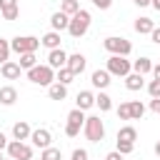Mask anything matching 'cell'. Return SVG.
<instances>
[{"instance_id":"8fae6325","label":"cell","mask_w":160,"mask_h":160,"mask_svg":"<svg viewBox=\"0 0 160 160\" xmlns=\"http://www.w3.org/2000/svg\"><path fill=\"white\" fill-rule=\"evenodd\" d=\"M48 65H50L52 70H60V68H65V65H68V52H65L62 48H58V50H50V55H48Z\"/></svg>"},{"instance_id":"e575fe53","label":"cell","mask_w":160,"mask_h":160,"mask_svg":"<svg viewBox=\"0 0 160 160\" xmlns=\"http://www.w3.org/2000/svg\"><path fill=\"white\" fill-rule=\"evenodd\" d=\"M72 160H88V150L85 148H75L72 150Z\"/></svg>"},{"instance_id":"cb8c5ba5","label":"cell","mask_w":160,"mask_h":160,"mask_svg":"<svg viewBox=\"0 0 160 160\" xmlns=\"http://www.w3.org/2000/svg\"><path fill=\"white\" fill-rule=\"evenodd\" d=\"M95 105L100 108V112H110V110H112V98H110L108 92L100 90V92L95 95Z\"/></svg>"},{"instance_id":"4316f807","label":"cell","mask_w":160,"mask_h":160,"mask_svg":"<svg viewBox=\"0 0 160 160\" xmlns=\"http://www.w3.org/2000/svg\"><path fill=\"white\" fill-rule=\"evenodd\" d=\"M145 115V105L140 100H130V120H140Z\"/></svg>"},{"instance_id":"4fadbf2b","label":"cell","mask_w":160,"mask_h":160,"mask_svg":"<svg viewBox=\"0 0 160 160\" xmlns=\"http://www.w3.org/2000/svg\"><path fill=\"white\" fill-rule=\"evenodd\" d=\"M30 135H32V128H30V122H25V120H20V122H15L12 125V140H30Z\"/></svg>"},{"instance_id":"52a82bcc","label":"cell","mask_w":160,"mask_h":160,"mask_svg":"<svg viewBox=\"0 0 160 160\" xmlns=\"http://www.w3.org/2000/svg\"><path fill=\"white\" fill-rule=\"evenodd\" d=\"M82 128H85V112H82L80 108L70 110V112H68V122H65V135H68V138H78Z\"/></svg>"},{"instance_id":"5b68a950","label":"cell","mask_w":160,"mask_h":160,"mask_svg":"<svg viewBox=\"0 0 160 160\" xmlns=\"http://www.w3.org/2000/svg\"><path fill=\"white\" fill-rule=\"evenodd\" d=\"M82 132H85V138H88L90 142H100V140L105 138V125H102L100 115H90V118H85V128H82Z\"/></svg>"},{"instance_id":"bcb514c9","label":"cell","mask_w":160,"mask_h":160,"mask_svg":"<svg viewBox=\"0 0 160 160\" xmlns=\"http://www.w3.org/2000/svg\"><path fill=\"white\" fill-rule=\"evenodd\" d=\"M5 160H12V158H5Z\"/></svg>"},{"instance_id":"ba28073f","label":"cell","mask_w":160,"mask_h":160,"mask_svg":"<svg viewBox=\"0 0 160 160\" xmlns=\"http://www.w3.org/2000/svg\"><path fill=\"white\" fill-rule=\"evenodd\" d=\"M8 158H12V160H32V145H28L22 140H10Z\"/></svg>"},{"instance_id":"44dd1931","label":"cell","mask_w":160,"mask_h":160,"mask_svg":"<svg viewBox=\"0 0 160 160\" xmlns=\"http://www.w3.org/2000/svg\"><path fill=\"white\" fill-rule=\"evenodd\" d=\"M40 42H42L48 50H58V48H60V32L50 30V32H45V35L40 38Z\"/></svg>"},{"instance_id":"603a6c76","label":"cell","mask_w":160,"mask_h":160,"mask_svg":"<svg viewBox=\"0 0 160 160\" xmlns=\"http://www.w3.org/2000/svg\"><path fill=\"white\" fill-rule=\"evenodd\" d=\"M15 100H18V90H15L12 85L0 88V102H2V105H15Z\"/></svg>"},{"instance_id":"ac0fdd59","label":"cell","mask_w":160,"mask_h":160,"mask_svg":"<svg viewBox=\"0 0 160 160\" xmlns=\"http://www.w3.org/2000/svg\"><path fill=\"white\" fill-rule=\"evenodd\" d=\"M132 72H138V75L152 72V60H150V58H138V60H132Z\"/></svg>"},{"instance_id":"8992f818","label":"cell","mask_w":160,"mask_h":160,"mask_svg":"<svg viewBox=\"0 0 160 160\" xmlns=\"http://www.w3.org/2000/svg\"><path fill=\"white\" fill-rule=\"evenodd\" d=\"M88 30H90V12H88V10L75 12V15L70 18V28H68V32H70L72 38H82Z\"/></svg>"},{"instance_id":"5bb4252c","label":"cell","mask_w":160,"mask_h":160,"mask_svg":"<svg viewBox=\"0 0 160 160\" xmlns=\"http://www.w3.org/2000/svg\"><path fill=\"white\" fill-rule=\"evenodd\" d=\"M50 28L55 30V32H62V30H68L70 28V18L65 15V12H52V18H50Z\"/></svg>"},{"instance_id":"4dcf8cb0","label":"cell","mask_w":160,"mask_h":160,"mask_svg":"<svg viewBox=\"0 0 160 160\" xmlns=\"http://www.w3.org/2000/svg\"><path fill=\"white\" fill-rule=\"evenodd\" d=\"M10 52H12V48H10V42L0 38V65H5V62L10 60Z\"/></svg>"},{"instance_id":"ee69618b","label":"cell","mask_w":160,"mask_h":160,"mask_svg":"<svg viewBox=\"0 0 160 160\" xmlns=\"http://www.w3.org/2000/svg\"><path fill=\"white\" fill-rule=\"evenodd\" d=\"M152 8H155V10H160V0H152Z\"/></svg>"},{"instance_id":"ffe728a7","label":"cell","mask_w":160,"mask_h":160,"mask_svg":"<svg viewBox=\"0 0 160 160\" xmlns=\"http://www.w3.org/2000/svg\"><path fill=\"white\" fill-rule=\"evenodd\" d=\"M132 28H135V32H140V35H150V32L155 30V22H152L150 18H138Z\"/></svg>"},{"instance_id":"f35d334b","label":"cell","mask_w":160,"mask_h":160,"mask_svg":"<svg viewBox=\"0 0 160 160\" xmlns=\"http://www.w3.org/2000/svg\"><path fill=\"white\" fill-rule=\"evenodd\" d=\"M150 38H152V42H155V45H160V28H155V30L150 32Z\"/></svg>"},{"instance_id":"277c9868","label":"cell","mask_w":160,"mask_h":160,"mask_svg":"<svg viewBox=\"0 0 160 160\" xmlns=\"http://www.w3.org/2000/svg\"><path fill=\"white\" fill-rule=\"evenodd\" d=\"M28 80L35 82V85H52L55 82V70L50 65H35L32 70H28Z\"/></svg>"},{"instance_id":"7a4b0ae2","label":"cell","mask_w":160,"mask_h":160,"mask_svg":"<svg viewBox=\"0 0 160 160\" xmlns=\"http://www.w3.org/2000/svg\"><path fill=\"white\" fill-rule=\"evenodd\" d=\"M40 45H42V42H40V38H35V35H15V38H12V42H10L12 52H18V55L35 52Z\"/></svg>"},{"instance_id":"7402d4cb","label":"cell","mask_w":160,"mask_h":160,"mask_svg":"<svg viewBox=\"0 0 160 160\" xmlns=\"http://www.w3.org/2000/svg\"><path fill=\"white\" fill-rule=\"evenodd\" d=\"M145 75H138V72H130L128 78H125V88L130 90V92H135V90H142V85H145V80H142Z\"/></svg>"},{"instance_id":"b9f144b4","label":"cell","mask_w":160,"mask_h":160,"mask_svg":"<svg viewBox=\"0 0 160 160\" xmlns=\"http://www.w3.org/2000/svg\"><path fill=\"white\" fill-rule=\"evenodd\" d=\"M152 78H155V80H160V62H158V65H152Z\"/></svg>"},{"instance_id":"d6986e66","label":"cell","mask_w":160,"mask_h":160,"mask_svg":"<svg viewBox=\"0 0 160 160\" xmlns=\"http://www.w3.org/2000/svg\"><path fill=\"white\" fill-rule=\"evenodd\" d=\"M48 95H50V100H65L68 98V85H62V82H52L50 88H48Z\"/></svg>"},{"instance_id":"7c38bea8","label":"cell","mask_w":160,"mask_h":160,"mask_svg":"<svg viewBox=\"0 0 160 160\" xmlns=\"http://www.w3.org/2000/svg\"><path fill=\"white\" fill-rule=\"evenodd\" d=\"M0 12H2V18L5 20H18V15H20V8H18V0H0Z\"/></svg>"},{"instance_id":"30bf717a","label":"cell","mask_w":160,"mask_h":160,"mask_svg":"<svg viewBox=\"0 0 160 160\" xmlns=\"http://www.w3.org/2000/svg\"><path fill=\"white\" fill-rule=\"evenodd\" d=\"M85 65H88V60H85V55L82 52H72V55H68V70L72 72V75H82L85 72Z\"/></svg>"},{"instance_id":"3957f363","label":"cell","mask_w":160,"mask_h":160,"mask_svg":"<svg viewBox=\"0 0 160 160\" xmlns=\"http://www.w3.org/2000/svg\"><path fill=\"white\" fill-rule=\"evenodd\" d=\"M105 70H108L110 75H115V78H128V75L132 72V62H130L128 58H122V55H110Z\"/></svg>"},{"instance_id":"e0dca14e","label":"cell","mask_w":160,"mask_h":160,"mask_svg":"<svg viewBox=\"0 0 160 160\" xmlns=\"http://www.w3.org/2000/svg\"><path fill=\"white\" fill-rule=\"evenodd\" d=\"M75 102H78L75 108H80V110L85 112V110H90V108L95 105V95H92L90 90H80V92H78V98H75Z\"/></svg>"},{"instance_id":"60d3db41","label":"cell","mask_w":160,"mask_h":160,"mask_svg":"<svg viewBox=\"0 0 160 160\" xmlns=\"http://www.w3.org/2000/svg\"><path fill=\"white\" fill-rule=\"evenodd\" d=\"M138 8H148V5H152V0H132Z\"/></svg>"},{"instance_id":"484cf974","label":"cell","mask_w":160,"mask_h":160,"mask_svg":"<svg viewBox=\"0 0 160 160\" xmlns=\"http://www.w3.org/2000/svg\"><path fill=\"white\" fill-rule=\"evenodd\" d=\"M82 8H80V0H62V5H60V12H65L68 18H72L75 12H80Z\"/></svg>"},{"instance_id":"9a60e30c","label":"cell","mask_w":160,"mask_h":160,"mask_svg":"<svg viewBox=\"0 0 160 160\" xmlns=\"http://www.w3.org/2000/svg\"><path fill=\"white\" fill-rule=\"evenodd\" d=\"M110 72L108 70H95L92 75H90V82H92V88H98V90H105L108 85H110Z\"/></svg>"},{"instance_id":"836d02e7","label":"cell","mask_w":160,"mask_h":160,"mask_svg":"<svg viewBox=\"0 0 160 160\" xmlns=\"http://www.w3.org/2000/svg\"><path fill=\"white\" fill-rule=\"evenodd\" d=\"M148 92H150V98H160V80H150L148 82Z\"/></svg>"},{"instance_id":"9c48e42d","label":"cell","mask_w":160,"mask_h":160,"mask_svg":"<svg viewBox=\"0 0 160 160\" xmlns=\"http://www.w3.org/2000/svg\"><path fill=\"white\" fill-rule=\"evenodd\" d=\"M30 140H32V145H35V148L45 150V148H50V145H52V132H50L48 128H38V130H32Z\"/></svg>"},{"instance_id":"2e32d148","label":"cell","mask_w":160,"mask_h":160,"mask_svg":"<svg viewBox=\"0 0 160 160\" xmlns=\"http://www.w3.org/2000/svg\"><path fill=\"white\" fill-rule=\"evenodd\" d=\"M0 72H2V78H5V80H15V78H20L22 68H20V62H12V60H8L5 65H0Z\"/></svg>"},{"instance_id":"83f0119b","label":"cell","mask_w":160,"mask_h":160,"mask_svg":"<svg viewBox=\"0 0 160 160\" xmlns=\"http://www.w3.org/2000/svg\"><path fill=\"white\" fill-rule=\"evenodd\" d=\"M40 160H62V150L60 148H45L42 152H40Z\"/></svg>"},{"instance_id":"d590c367","label":"cell","mask_w":160,"mask_h":160,"mask_svg":"<svg viewBox=\"0 0 160 160\" xmlns=\"http://www.w3.org/2000/svg\"><path fill=\"white\" fill-rule=\"evenodd\" d=\"M95 8H100V10H108L110 5H112V0H90Z\"/></svg>"},{"instance_id":"7bdbcfd3","label":"cell","mask_w":160,"mask_h":160,"mask_svg":"<svg viewBox=\"0 0 160 160\" xmlns=\"http://www.w3.org/2000/svg\"><path fill=\"white\" fill-rule=\"evenodd\" d=\"M155 155H158V158H160V140H158V142H155Z\"/></svg>"},{"instance_id":"d4e9b609","label":"cell","mask_w":160,"mask_h":160,"mask_svg":"<svg viewBox=\"0 0 160 160\" xmlns=\"http://www.w3.org/2000/svg\"><path fill=\"white\" fill-rule=\"evenodd\" d=\"M118 140H125V142H135V140H138V130H135L132 125H122V128L118 130Z\"/></svg>"},{"instance_id":"ab89813d","label":"cell","mask_w":160,"mask_h":160,"mask_svg":"<svg viewBox=\"0 0 160 160\" xmlns=\"http://www.w3.org/2000/svg\"><path fill=\"white\" fill-rule=\"evenodd\" d=\"M8 145H10V142H8L5 132H0V152H2V150H8Z\"/></svg>"},{"instance_id":"d6a6232c","label":"cell","mask_w":160,"mask_h":160,"mask_svg":"<svg viewBox=\"0 0 160 160\" xmlns=\"http://www.w3.org/2000/svg\"><path fill=\"white\" fill-rule=\"evenodd\" d=\"M118 118H120V120H130V100H128V102H120Z\"/></svg>"},{"instance_id":"6da1fadb","label":"cell","mask_w":160,"mask_h":160,"mask_svg":"<svg viewBox=\"0 0 160 160\" xmlns=\"http://www.w3.org/2000/svg\"><path fill=\"white\" fill-rule=\"evenodd\" d=\"M102 48H105L110 55H122V58H128V55L132 52V42H130L128 38H118V35L105 38V40H102Z\"/></svg>"},{"instance_id":"74e56055","label":"cell","mask_w":160,"mask_h":160,"mask_svg":"<svg viewBox=\"0 0 160 160\" xmlns=\"http://www.w3.org/2000/svg\"><path fill=\"white\" fill-rule=\"evenodd\" d=\"M122 158H125V155H120L118 150H112V152H108V155H105V160H122Z\"/></svg>"},{"instance_id":"1f68e13d","label":"cell","mask_w":160,"mask_h":160,"mask_svg":"<svg viewBox=\"0 0 160 160\" xmlns=\"http://www.w3.org/2000/svg\"><path fill=\"white\" fill-rule=\"evenodd\" d=\"M120 155H130L135 150V142H125V140H118V148H115Z\"/></svg>"},{"instance_id":"f1b7e54d","label":"cell","mask_w":160,"mask_h":160,"mask_svg":"<svg viewBox=\"0 0 160 160\" xmlns=\"http://www.w3.org/2000/svg\"><path fill=\"white\" fill-rule=\"evenodd\" d=\"M35 65H38L35 52H25V55H20V68H22V70H32Z\"/></svg>"},{"instance_id":"8d00e7d4","label":"cell","mask_w":160,"mask_h":160,"mask_svg":"<svg viewBox=\"0 0 160 160\" xmlns=\"http://www.w3.org/2000/svg\"><path fill=\"white\" fill-rule=\"evenodd\" d=\"M150 110L160 115V98H152V100H150Z\"/></svg>"},{"instance_id":"f546056e","label":"cell","mask_w":160,"mask_h":160,"mask_svg":"<svg viewBox=\"0 0 160 160\" xmlns=\"http://www.w3.org/2000/svg\"><path fill=\"white\" fill-rule=\"evenodd\" d=\"M72 78H75V75H72L68 68H60V70L55 72V82H62V85H70V82H72Z\"/></svg>"},{"instance_id":"f6af8a7d","label":"cell","mask_w":160,"mask_h":160,"mask_svg":"<svg viewBox=\"0 0 160 160\" xmlns=\"http://www.w3.org/2000/svg\"><path fill=\"white\" fill-rule=\"evenodd\" d=\"M0 160H5V158H2V152H0Z\"/></svg>"}]
</instances>
